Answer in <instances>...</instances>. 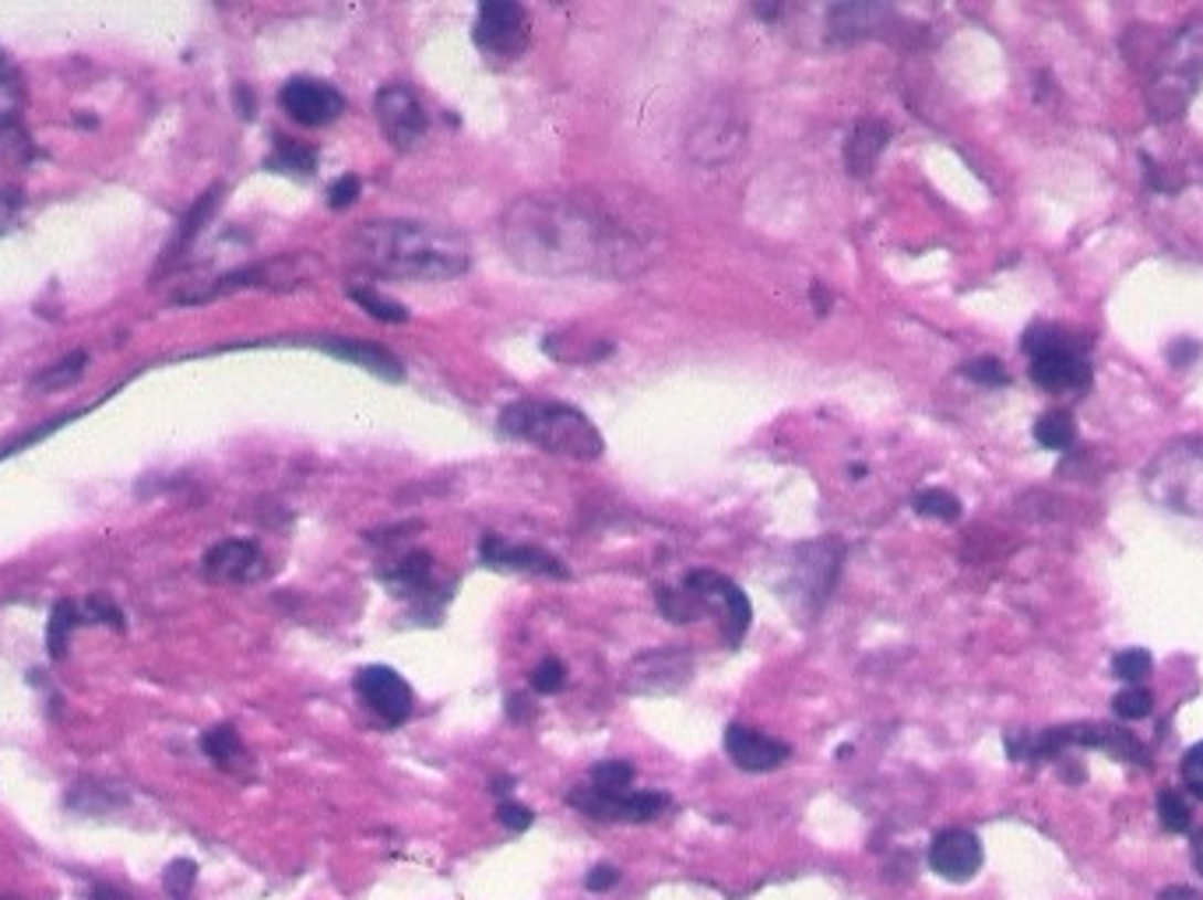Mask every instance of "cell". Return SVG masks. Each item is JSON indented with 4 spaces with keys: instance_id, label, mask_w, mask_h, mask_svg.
I'll list each match as a JSON object with an SVG mask.
<instances>
[{
    "instance_id": "cell-1",
    "label": "cell",
    "mask_w": 1203,
    "mask_h": 900,
    "mask_svg": "<svg viewBox=\"0 0 1203 900\" xmlns=\"http://www.w3.org/2000/svg\"><path fill=\"white\" fill-rule=\"evenodd\" d=\"M500 240L510 261L535 275H630L652 257L641 225L574 194L514 201L500 219Z\"/></svg>"
},
{
    "instance_id": "cell-2",
    "label": "cell",
    "mask_w": 1203,
    "mask_h": 900,
    "mask_svg": "<svg viewBox=\"0 0 1203 900\" xmlns=\"http://www.w3.org/2000/svg\"><path fill=\"white\" fill-rule=\"evenodd\" d=\"M349 254L377 275L419 282H447L465 275L472 264V246L462 233L412 219L362 222L349 236Z\"/></svg>"
},
{
    "instance_id": "cell-3",
    "label": "cell",
    "mask_w": 1203,
    "mask_h": 900,
    "mask_svg": "<svg viewBox=\"0 0 1203 900\" xmlns=\"http://www.w3.org/2000/svg\"><path fill=\"white\" fill-rule=\"evenodd\" d=\"M1143 71H1148L1151 117H1182L1203 78V18H1190L1164 35L1151 32V46L1143 50Z\"/></svg>"
},
{
    "instance_id": "cell-4",
    "label": "cell",
    "mask_w": 1203,
    "mask_h": 900,
    "mask_svg": "<svg viewBox=\"0 0 1203 900\" xmlns=\"http://www.w3.org/2000/svg\"><path fill=\"white\" fill-rule=\"evenodd\" d=\"M500 433L528 440L549 454L574 457V462H599L605 451V440L591 426V419L557 401H514L500 412Z\"/></svg>"
},
{
    "instance_id": "cell-5",
    "label": "cell",
    "mask_w": 1203,
    "mask_h": 900,
    "mask_svg": "<svg viewBox=\"0 0 1203 900\" xmlns=\"http://www.w3.org/2000/svg\"><path fill=\"white\" fill-rule=\"evenodd\" d=\"M1143 493L1169 513L1203 521V440H1175L1143 468Z\"/></svg>"
},
{
    "instance_id": "cell-6",
    "label": "cell",
    "mask_w": 1203,
    "mask_h": 900,
    "mask_svg": "<svg viewBox=\"0 0 1203 900\" xmlns=\"http://www.w3.org/2000/svg\"><path fill=\"white\" fill-rule=\"evenodd\" d=\"M472 40L489 56H521L531 40V22L521 4L514 0H483L475 14Z\"/></svg>"
},
{
    "instance_id": "cell-7",
    "label": "cell",
    "mask_w": 1203,
    "mask_h": 900,
    "mask_svg": "<svg viewBox=\"0 0 1203 900\" xmlns=\"http://www.w3.org/2000/svg\"><path fill=\"white\" fill-rule=\"evenodd\" d=\"M567 806H574L588 819L599 823H647L668 809L665 792H626V795H605L595 784H581V788L567 792Z\"/></svg>"
},
{
    "instance_id": "cell-8",
    "label": "cell",
    "mask_w": 1203,
    "mask_h": 900,
    "mask_svg": "<svg viewBox=\"0 0 1203 900\" xmlns=\"http://www.w3.org/2000/svg\"><path fill=\"white\" fill-rule=\"evenodd\" d=\"M352 689L356 697L370 707V711L388 724V729H398L405 724L415 711V697L412 686L401 679L391 665H367L352 676Z\"/></svg>"
},
{
    "instance_id": "cell-9",
    "label": "cell",
    "mask_w": 1203,
    "mask_h": 900,
    "mask_svg": "<svg viewBox=\"0 0 1203 900\" xmlns=\"http://www.w3.org/2000/svg\"><path fill=\"white\" fill-rule=\"evenodd\" d=\"M686 587H694L697 595L708 602V608L718 605L721 637L729 647H739L742 637L750 634V623H753V605H750L747 595H742V587H736L718 570H690V573H686Z\"/></svg>"
},
{
    "instance_id": "cell-10",
    "label": "cell",
    "mask_w": 1203,
    "mask_h": 900,
    "mask_svg": "<svg viewBox=\"0 0 1203 900\" xmlns=\"http://www.w3.org/2000/svg\"><path fill=\"white\" fill-rule=\"evenodd\" d=\"M929 869L947 879V883H971L979 872H982V861H985V851H982V840L975 830L968 827H947L940 834H932L929 840Z\"/></svg>"
},
{
    "instance_id": "cell-11",
    "label": "cell",
    "mask_w": 1203,
    "mask_h": 900,
    "mask_svg": "<svg viewBox=\"0 0 1203 900\" xmlns=\"http://www.w3.org/2000/svg\"><path fill=\"white\" fill-rule=\"evenodd\" d=\"M373 113H377L380 130L388 134V141L394 148H412L430 127L423 103H419L415 92L405 88V85H384V88H380L377 99H373Z\"/></svg>"
},
{
    "instance_id": "cell-12",
    "label": "cell",
    "mask_w": 1203,
    "mask_h": 900,
    "mask_svg": "<svg viewBox=\"0 0 1203 900\" xmlns=\"http://www.w3.org/2000/svg\"><path fill=\"white\" fill-rule=\"evenodd\" d=\"M278 103L303 127H324L346 113V95L320 78H289L278 92Z\"/></svg>"
},
{
    "instance_id": "cell-13",
    "label": "cell",
    "mask_w": 1203,
    "mask_h": 900,
    "mask_svg": "<svg viewBox=\"0 0 1203 900\" xmlns=\"http://www.w3.org/2000/svg\"><path fill=\"white\" fill-rule=\"evenodd\" d=\"M725 753H729V760L747 774H771L778 767H785L792 756L789 742H781L760 729H750V724H739V721H732L729 729H725Z\"/></svg>"
},
{
    "instance_id": "cell-14",
    "label": "cell",
    "mask_w": 1203,
    "mask_h": 900,
    "mask_svg": "<svg viewBox=\"0 0 1203 900\" xmlns=\"http://www.w3.org/2000/svg\"><path fill=\"white\" fill-rule=\"evenodd\" d=\"M201 573L212 584H251L267 573L264 552L246 539H222L204 552Z\"/></svg>"
},
{
    "instance_id": "cell-15",
    "label": "cell",
    "mask_w": 1203,
    "mask_h": 900,
    "mask_svg": "<svg viewBox=\"0 0 1203 900\" xmlns=\"http://www.w3.org/2000/svg\"><path fill=\"white\" fill-rule=\"evenodd\" d=\"M690 679V655L683 647H655L626 668V689L634 693H668Z\"/></svg>"
},
{
    "instance_id": "cell-16",
    "label": "cell",
    "mask_w": 1203,
    "mask_h": 900,
    "mask_svg": "<svg viewBox=\"0 0 1203 900\" xmlns=\"http://www.w3.org/2000/svg\"><path fill=\"white\" fill-rule=\"evenodd\" d=\"M479 557L486 567L493 570H510V573H542V578H567V567L552 557L546 549L535 546H514L500 534H483L479 542Z\"/></svg>"
},
{
    "instance_id": "cell-17",
    "label": "cell",
    "mask_w": 1203,
    "mask_h": 900,
    "mask_svg": "<svg viewBox=\"0 0 1203 900\" xmlns=\"http://www.w3.org/2000/svg\"><path fill=\"white\" fill-rule=\"evenodd\" d=\"M1031 380L1045 391H1084L1091 384V362L1080 349H1053L1031 359Z\"/></svg>"
},
{
    "instance_id": "cell-18",
    "label": "cell",
    "mask_w": 1203,
    "mask_h": 900,
    "mask_svg": "<svg viewBox=\"0 0 1203 900\" xmlns=\"http://www.w3.org/2000/svg\"><path fill=\"white\" fill-rule=\"evenodd\" d=\"M747 145V130H742L736 120H725V117H708L700 120L690 138H686V148H690V156L704 166H718L725 159H732L736 151Z\"/></svg>"
},
{
    "instance_id": "cell-19",
    "label": "cell",
    "mask_w": 1203,
    "mask_h": 900,
    "mask_svg": "<svg viewBox=\"0 0 1203 900\" xmlns=\"http://www.w3.org/2000/svg\"><path fill=\"white\" fill-rule=\"evenodd\" d=\"M837 567H842V546H837L834 539L802 546L799 549V570H795L802 595H813L816 605L824 602L831 595V584L837 578Z\"/></svg>"
},
{
    "instance_id": "cell-20",
    "label": "cell",
    "mask_w": 1203,
    "mask_h": 900,
    "mask_svg": "<svg viewBox=\"0 0 1203 900\" xmlns=\"http://www.w3.org/2000/svg\"><path fill=\"white\" fill-rule=\"evenodd\" d=\"M317 349L331 352V356H338V359H346V362H352V367H362L367 373H373V377H380V380H388V384H401V380H405V367H401V362H398L388 349H380V345H373V341H356V338H320V341H317Z\"/></svg>"
},
{
    "instance_id": "cell-21",
    "label": "cell",
    "mask_w": 1203,
    "mask_h": 900,
    "mask_svg": "<svg viewBox=\"0 0 1203 900\" xmlns=\"http://www.w3.org/2000/svg\"><path fill=\"white\" fill-rule=\"evenodd\" d=\"M887 138H890V127L884 120H858L855 130L848 134L845 141V169L852 172V177H869V172L876 169V159H880V151L887 148Z\"/></svg>"
},
{
    "instance_id": "cell-22",
    "label": "cell",
    "mask_w": 1203,
    "mask_h": 900,
    "mask_svg": "<svg viewBox=\"0 0 1203 900\" xmlns=\"http://www.w3.org/2000/svg\"><path fill=\"white\" fill-rule=\"evenodd\" d=\"M380 578H384V584L394 591V595L419 599V595H426V587H430L433 557H426V552H409V557H401L391 567L380 570Z\"/></svg>"
},
{
    "instance_id": "cell-23",
    "label": "cell",
    "mask_w": 1203,
    "mask_h": 900,
    "mask_svg": "<svg viewBox=\"0 0 1203 900\" xmlns=\"http://www.w3.org/2000/svg\"><path fill=\"white\" fill-rule=\"evenodd\" d=\"M201 750L204 756L215 763V767L222 771H240L246 767V750H243V739L236 732V724H215V729H208L201 735Z\"/></svg>"
},
{
    "instance_id": "cell-24",
    "label": "cell",
    "mask_w": 1203,
    "mask_h": 900,
    "mask_svg": "<svg viewBox=\"0 0 1203 900\" xmlns=\"http://www.w3.org/2000/svg\"><path fill=\"white\" fill-rule=\"evenodd\" d=\"M85 362H88L85 352H71L61 362H50V367H43L35 377H29V394H53V391L71 388L74 380H82Z\"/></svg>"
},
{
    "instance_id": "cell-25",
    "label": "cell",
    "mask_w": 1203,
    "mask_h": 900,
    "mask_svg": "<svg viewBox=\"0 0 1203 900\" xmlns=\"http://www.w3.org/2000/svg\"><path fill=\"white\" fill-rule=\"evenodd\" d=\"M82 605L71 602V599H61L53 608H50V626H46V650L53 661H61L67 655V640L74 634V626H82Z\"/></svg>"
},
{
    "instance_id": "cell-26",
    "label": "cell",
    "mask_w": 1203,
    "mask_h": 900,
    "mask_svg": "<svg viewBox=\"0 0 1203 900\" xmlns=\"http://www.w3.org/2000/svg\"><path fill=\"white\" fill-rule=\"evenodd\" d=\"M1024 352L1035 359L1042 352H1053V349H1080L1087 352V345H1091V338H1080L1074 331L1059 328V324H1035V328L1024 331Z\"/></svg>"
},
{
    "instance_id": "cell-27",
    "label": "cell",
    "mask_w": 1203,
    "mask_h": 900,
    "mask_svg": "<svg viewBox=\"0 0 1203 900\" xmlns=\"http://www.w3.org/2000/svg\"><path fill=\"white\" fill-rule=\"evenodd\" d=\"M655 602H658V612L668 620V623H697L704 612H708V602H704L694 587L676 591V587H658L655 591Z\"/></svg>"
},
{
    "instance_id": "cell-28",
    "label": "cell",
    "mask_w": 1203,
    "mask_h": 900,
    "mask_svg": "<svg viewBox=\"0 0 1203 900\" xmlns=\"http://www.w3.org/2000/svg\"><path fill=\"white\" fill-rule=\"evenodd\" d=\"M1035 440H1038L1042 447H1048V451L1074 447V440H1077V419H1074V412H1066V409L1045 412L1038 423H1035Z\"/></svg>"
},
{
    "instance_id": "cell-29",
    "label": "cell",
    "mask_w": 1203,
    "mask_h": 900,
    "mask_svg": "<svg viewBox=\"0 0 1203 900\" xmlns=\"http://www.w3.org/2000/svg\"><path fill=\"white\" fill-rule=\"evenodd\" d=\"M219 194H222V187H212V190H208V194H201V198H198V204H194V208H190L187 219H183V222H180V229H177L173 246H169V261L180 257V254L187 251V246H190V240H194V236L201 233V229H204V222L212 219L215 204H219Z\"/></svg>"
},
{
    "instance_id": "cell-30",
    "label": "cell",
    "mask_w": 1203,
    "mask_h": 900,
    "mask_svg": "<svg viewBox=\"0 0 1203 900\" xmlns=\"http://www.w3.org/2000/svg\"><path fill=\"white\" fill-rule=\"evenodd\" d=\"M1154 806H1158V823H1161L1164 834H1186V830H1193V809H1190L1186 795H1182L1179 788H1161Z\"/></svg>"
},
{
    "instance_id": "cell-31",
    "label": "cell",
    "mask_w": 1203,
    "mask_h": 900,
    "mask_svg": "<svg viewBox=\"0 0 1203 900\" xmlns=\"http://www.w3.org/2000/svg\"><path fill=\"white\" fill-rule=\"evenodd\" d=\"M264 166L275 169V172H299V177H310L314 166H317V156H314V148H307V145H296L289 138H278L275 141V151L267 156Z\"/></svg>"
},
{
    "instance_id": "cell-32",
    "label": "cell",
    "mask_w": 1203,
    "mask_h": 900,
    "mask_svg": "<svg viewBox=\"0 0 1203 900\" xmlns=\"http://www.w3.org/2000/svg\"><path fill=\"white\" fill-rule=\"evenodd\" d=\"M634 777H637V771L630 760H602L591 767V784L605 795H626Z\"/></svg>"
},
{
    "instance_id": "cell-33",
    "label": "cell",
    "mask_w": 1203,
    "mask_h": 900,
    "mask_svg": "<svg viewBox=\"0 0 1203 900\" xmlns=\"http://www.w3.org/2000/svg\"><path fill=\"white\" fill-rule=\"evenodd\" d=\"M1151 668H1154V658H1151V650H1143V647H1122L1112 658V676L1126 686H1140L1151 676Z\"/></svg>"
},
{
    "instance_id": "cell-34",
    "label": "cell",
    "mask_w": 1203,
    "mask_h": 900,
    "mask_svg": "<svg viewBox=\"0 0 1203 900\" xmlns=\"http://www.w3.org/2000/svg\"><path fill=\"white\" fill-rule=\"evenodd\" d=\"M349 296L362 306V310H367L370 317H377V320H384V324H405L409 320V310H405V306H401L398 299H391V296H384V293H377V289H362V285H352V289H349Z\"/></svg>"
},
{
    "instance_id": "cell-35",
    "label": "cell",
    "mask_w": 1203,
    "mask_h": 900,
    "mask_svg": "<svg viewBox=\"0 0 1203 900\" xmlns=\"http://www.w3.org/2000/svg\"><path fill=\"white\" fill-rule=\"evenodd\" d=\"M1112 711L1122 721H1143V718H1151V711H1154V693L1148 686H1122L1119 693L1112 697Z\"/></svg>"
},
{
    "instance_id": "cell-36",
    "label": "cell",
    "mask_w": 1203,
    "mask_h": 900,
    "mask_svg": "<svg viewBox=\"0 0 1203 900\" xmlns=\"http://www.w3.org/2000/svg\"><path fill=\"white\" fill-rule=\"evenodd\" d=\"M198 883V861L194 858H173L162 872V887L173 900H190Z\"/></svg>"
},
{
    "instance_id": "cell-37",
    "label": "cell",
    "mask_w": 1203,
    "mask_h": 900,
    "mask_svg": "<svg viewBox=\"0 0 1203 900\" xmlns=\"http://www.w3.org/2000/svg\"><path fill=\"white\" fill-rule=\"evenodd\" d=\"M915 510L922 517H936V521H958L961 517V500L947 489H922L915 496Z\"/></svg>"
},
{
    "instance_id": "cell-38",
    "label": "cell",
    "mask_w": 1203,
    "mask_h": 900,
    "mask_svg": "<svg viewBox=\"0 0 1203 900\" xmlns=\"http://www.w3.org/2000/svg\"><path fill=\"white\" fill-rule=\"evenodd\" d=\"M563 686H567V668H563L560 658H546V661H539L531 668V689H535V693L552 697V693H560Z\"/></svg>"
},
{
    "instance_id": "cell-39",
    "label": "cell",
    "mask_w": 1203,
    "mask_h": 900,
    "mask_svg": "<svg viewBox=\"0 0 1203 900\" xmlns=\"http://www.w3.org/2000/svg\"><path fill=\"white\" fill-rule=\"evenodd\" d=\"M961 373H964L968 380H975V384H982V388H1003L1006 380H1010L1006 367H1003L1000 359H992V356H982V359L964 362V370H961Z\"/></svg>"
},
{
    "instance_id": "cell-40",
    "label": "cell",
    "mask_w": 1203,
    "mask_h": 900,
    "mask_svg": "<svg viewBox=\"0 0 1203 900\" xmlns=\"http://www.w3.org/2000/svg\"><path fill=\"white\" fill-rule=\"evenodd\" d=\"M1179 774H1182V788H1186L1193 798H1200V802H1203V739H1200L1196 745H1190L1186 753H1182V767H1179Z\"/></svg>"
},
{
    "instance_id": "cell-41",
    "label": "cell",
    "mask_w": 1203,
    "mask_h": 900,
    "mask_svg": "<svg viewBox=\"0 0 1203 900\" xmlns=\"http://www.w3.org/2000/svg\"><path fill=\"white\" fill-rule=\"evenodd\" d=\"M82 620H85V623H113L117 629H124V616H120V608L113 605L109 599H103V595H88V599L82 602Z\"/></svg>"
},
{
    "instance_id": "cell-42",
    "label": "cell",
    "mask_w": 1203,
    "mask_h": 900,
    "mask_svg": "<svg viewBox=\"0 0 1203 900\" xmlns=\"http://www.w3.org/2000/svg\"><path fill=\"white\" fill-rule=\"evenodd\" d=\"M620 869L613 866V861H599V866H591L588 876H584V890L588 893H609L616 883H620Z\"/></svg>"
},
{
    "instance_id": "cell-43",
    "label": "cell",
    "mask_w": 1203,
    "mask_h": 900,
    "mask_svg": "<svg viewBox=\"0 0 1203 900\" xmlns=\"http://www.w3.org/2000/svg\"><path fill=\"white\" fill-rule=\"evenodd\" d=\"M496 819H500L507 830H528L535 823V813L528 806H521V802L504 798L500 806H496Z\"/></svg>"
},
{
    "instance_id": "cell-44",
    "label": "cell",
    "mask_w": 1203,
    "mask_h": 900,
    "mask_svg": "<svg viewBox=\"0 0 1203 900\" xmlns=\"http://www.w3.org/2000/svg\"><path fill=\"white\" fill-rule=\"evenodd\" d=\"M359 177L356 172H346V177H338L331 187H328V204L335 208V212H341V208H349L356 198H359Z\"/></svg>"
},
{
    "instance_id": "cell-45",
    "label": "cell",
    "mask_w": 1203,
    "mask_h": 900,
    "mask_svg": "<svg viewBox=\"0 0 1203 900\" xmlns=\"http://www.w3.org/2000/svg\"><path fill=\"white\" fill-rule=\"evenodd\" d=\"M1200 356V345L1196 341H1175L1169 349V359L1175 362V367H1186V362H1193Z\"/></svg>"
},
{
    "instance_id": "cell-46",
    "label": "cell",
    "mask_w": 1203,
    "mask_h": 900,
    "mask_svg": "<svg viewBox=\"0 0 1203 900\" xmlns=\"http://www.w3.org/2000/svg\"><path fill=\"white\" fill-rule=\"evenodd\" d=\"M1154 900H1203V893L1196 887H1186V883H1172V887L1158 890Z\"/></svg>"
},
{
    "instance_id": "cell-47",
    "label": "cell",
    "mask_w": 1203,
    "mask_h": 900,
    "mask_svg": "<svg viewBox=\"0 0 1203 900\" xmlns=\"http://www.w3.org/2000/svg\"><path fill=\"white\" fill-rule=\"evenodd\" d=\"M1190 866L1203 879V827L1190 830Z\"/></svg>"
},
{
    "instance_id": "cell-48",
    "label": "cell",
    "mask_w": 1203,
    "mask_h": 900,
    "mask_svg": "<svg viewBox=\"0 0 1203 900\" xmlns=\"http://www.w3.org/2000/svg\"><path fill=\"white\" fill-rule=\"evenodd\" d=\"M507 711H510V718H514V721H528V718H531V711H528V697H525V693H510V697H507Z\"/></svg>"
},
{
    "instance_id": "cell-49",
    "label": "cell",
    "mask_w": 1203,
    "mask_h": 900,
    "mask_svg": "<svg viewBox=\"0 0 1203 900\" xmlns=\"http://www.w3.org/2000/svg\"><path fill=\"white\" fill-rule=\"evenodd\" d=\"M92 900H134L130 893H124L120 887H109V883H99L92 890Z\"/></svg>"
},
{
    "instance_id": "cell-50",
    "label": "cell",
    "mask_w": 1203,
    "mask_h": 900,
    "mask_svg": "<svg viewBox=\"0 0 1203 900\" xmlns=\"http://www.w3.org/2000/svg\"><path fill=\"white\" fill-rule=\"evenodd\" d=\"M236 99H240V113H243L246 120H251L254 117V95L246 92V85H236Z\"/></svg>"
},
{
    "instance_id": "cell-51",
    "label": "cell",
    "mask_w": 1203,
    "mask_h": 900,
    "mask_svg": "<svg viewBox=\"0 0 1203 900\" xmlns=\"http://www.w3.org/2000/svg\"><path fill=\"white\" fill-rule=\"evenodd\" d=\"M813 303H816V314H827L831 296H824V285H820V282H813Z\"/></svg>"
},
{
    "instance_id": "cell-52",
    "label": "cell",
    "mask_w": 1203,
    "mask_h": 900,
    "mask_svg": "<svg viewBox=\"0 0 1203 900\" xmlns=\"http://www.w3.org/2000/svg\"><path fill=\"white\" fill-rule=\"evenodd\" d=\"M510 784H514L510 777H500V781H493V792H496V795H504V792L510 788Z\"/></svg>"
},
{
    "instance_id": "cell-53",
    "label": "cell",
    "mask_w": 1203,
    "mask_h": 900,
    "mask_svg": "<svg viewBox=\"0 0 1203 900\" xmlns=\"http://www.w3.org/2000/svg\"><path fill=\"white\" fill-rule=\"evenodd\" d=\"M0 900H11V897H0Z\"/></svg>"
}]
</instances>
